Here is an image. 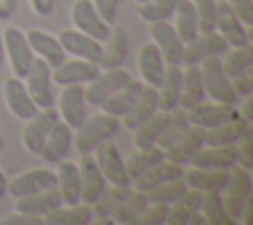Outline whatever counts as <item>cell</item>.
<instances>
[{"instance_id":"obj_1","label":"cell","mask_w":253,"mask_h":225,"mask_svg":"<svg viewBox=\"0 0 253 225\" xmlns=\"http://www.w3.org/2000/svg\"><path fill=\"white\" fill-rule=\"evenodd\" d=\"M119 130V118L107 112L101 114H93L89 118H85L73 134V144L77 148V152L81 154H91L99 144H103L105 140H111Z\"/></svg>"},{"instance_id":"obj_2","label":"cell","mask_w":253,"mask_h":225,"mask_svg":"<svg viewBox=\"0 0 253 225\" xmlns=\"http://www.w3.org/2000/svg\"><path fill=\"white\" fill-rule=\"evenodd\" d=\"M200 73H202V83H204V91L206 95H210L215 103H225V105H235L237 103V95L231 89V81L225 75L223 67H221V59L219 55H210L204 57L200 63Z\"/></svg>"},{"instance_id":"obj_3","label":"cell","mask_w":253,"mask_h":225,"mask_svg":"<svg viewBox=\"0 0 253 225\" xmlns=\"http://www.w3.org/2000/svg\"><path fill=\"white\" fill-rule=\"evenodd\" d=\"M219 191H221V199H223V207H225L227 215L237 221L245 199L249 195H253V184H251L249 170L233 164L227 170V182Z\"/></svg>"},{"instance_id":"obj_4","label":"cell","mask_w":253,"mask_h":225,"mask_svg":"<svg viewBox=\"0 0 253 225\" xmlns=\"http://www.w3.org/2000/svg\"><path fill=\"white\" fill-rule=\"evenodd\" d=\"M2 41H4V53L10 59V67L16 73V77H24L34 61V51L26 39V34L20 32L18 28H6L2 32Z\"/></svg>"},{"instance_id":"obj_5","label":"cell","mask_w":253,"mask_h":225,"mask_svg":"<svg viewBox=\"0 0 253 225\" xmlns=\"http://www.w3.org/2000/svg\"><path fill=\"white\" fill-rule=\"evenodd\" d=\"M26 77V89L36 103L38 109L51 107L53 105V95H51V67L42 59L34 57Z\"/></svg>"},{"instance_id":"obj_6","label":"cell","mask_w":253,"mask_h":225,"mask_svg":"<svg viewBox=\"0 0 253 225\" xmlns=\"http://www.w3.org/2000/svg\"><path fill=\"white\" fill-rule=\"evenodd\" d=\"M93 152H95L93 158H95L101 174L105 176L107 184H113V186H130V178L126 174L125 160H123L119 148L111 140H105Z\"/></svg>"},{"instance_id":"obj_7","label":"cell","mask_w":253,"mask_h":225,"mask_svg":"<svg viewBox=\"0 0 253 225\" xmlns=\"http://www.w3.org/2000/svg\"><path fill=\"white\" fill-rule=\"evenodd\" d=\"M130 79V75L121 69V67H115V69H105L101 71L95 79H91L87 83V87L83 89V95H85V103L87 105H101L105 99H109L115 91H119L123 85H126Z\"/></svg>"},{"instance_id":"obj_8","label":"cell","mask_w":253,"mask_h":225,"mask_svg":"<svg viewBox=\"0 0 253 225\" xmlns=\"http://www.w3.org/2000/svg\"><path fill=\"white\" fill-rule=\"evenodd\" d=\"M150 38L156 43L162 59L166 65H180L182 63V53H184V41L176 34L174 26L168 24L166 20H156L150 22Z\"/></svg>"},{"instance_id":"obj_9","label":"cell","mask_w":253,"mask_h":225,"mask_svg":"<svg viewBox=\"0 0 253 225\" xmlns=\"http://www.w3.org/2000/svg\"><path fill=\"white\" fill-rule=\"evenodd\" d=\"M59 118V112L51 107H43V109H38L34 116L28 118L26 126H24V132H22V142H24V148L32 154H40L42 146H43V140L49 132V128L53 126V122Z\"/></svg>"},{"instance_id":"obj_10","label":"cell","mask_w":253,"mask_h":225,"mask_svg":"<svg viewBox=\"0 0 253 225\" xmlns=\"http://www.w3.org/2000/svg\"><path fill=\"white\" fill-rule=\"evenodd\" d=\"M51 188H57L55 172H51L47 168H32V170H26V172L18 174L6 186V191L12 197H24V195L38 193V191L51 189Z\"/></svg>"},{"instance_id":"obj_11","label":"cell","mask_w":253,"mask_h":225,"mask_svg":"<svg viewBox=\"0 0 253 225\" xmlns=\"http://www.w3.org/2000/svg\"><path fill=\"white\" fill-rule=\"evenodd\" d=\"M71 22H73L75 30L95 38L97 41H105L109 38L111 26L97 14L91 0H75V4L71 8Z\"/></svg>"},{"instance_id":"obj_12","label":"cell","mask_w":253,"mask_h":225,"mask_svg":"<svg viewBox=\"0 0 253 225\" xmlns=\"http://www.w3.org/2000/svg\"><path fill=\"white\" fill-rule=\"evenodd\" d=\"M215 30L227 41V45L237 47L251 41L247 36V26L237 18V14L227 4V0L215 2Z\"/></svg>"},{"instance_id":"obj_13","label":"cell","mask_w":253,"mask_h":225,"mask_svg":"<svg viewBox=\"0 0 253 225\" xmlns=\"http://www.w3.org/2000/svg\"><path fill=\"white\" fill-rule=\"evenodd\" d=\"M227 49V41L213 30V32H200L194 39L184 43L182 63L186 65H198L204 57L210 55H221Z\"/></svg>"},{"instance_id":"obj_14","label":"cell","mask_w":253,"mask_h":225,"mask_svg":"<svg viewBox=\"0 0 253 225\" xmlns=\"http://www.w3.org/2000/svg\"><path fill=\"white\" fill-rule=\"evenodd\" d=\"M99 73H101L99 63L77 57V59L63 61L55 69H51V81L57 83L59 87H63V85H83V83H89L91 79H95Z\"/></svg>"},{"instance_id":"obj_15","label":"cell","mask_w":253,"mask_h":225,"mask_svg":"<svg viewBox=\"0 0 253 225\" xmlns=\"http://www.w3.org/2000/svg\"><path fill=\"white\" fill-rule=\"evenodd\" d=\"M57 39H59L65 53H71L75 57L99 63L101 53H103V45L95 38H91V36H87L79 30H61Z\"/></svg>"},{"instance_id":"obj_16","label":"cell","mask_w":253,"mask_h":225,"mask_svg":"<svg viewBox=\"0 0 253 225\" xmlns=\"http://www.w3.org/2000/svg\"><path fill=\"white\" fill-rule=\"evenodd\" d=\"M188 112V120L190 124H196V126H202V128H213L229 118H235L239 114V111L233 107V105H225V103H200L196 107H192Z\"/></svg>"},{"instance_id":"obj_17","label":"cell","mask_w":253,"mask_h":225,"mask_svg":"<svg viewBox=\"0 0 253 225\" xmlns=\"http://www.w3.org/2000/svg\"><path fill=\"white\" fill-rule=\"evenodd\" d=\"M204 138H206V128L196 126V124H190L186 128V132L164 150V158L170 160V162H174V164L184 166L204 146Z\"/></svg>"},{"instance_id":"obj_18","label":"cell","mask_w":253,"mask_h":225,"mask_svg":"<svg viewBox=\"0 0 253 225\" xmlns=\"http://www.w3.org/2000/svg\"><path fill=\"white\" fill-rule=\"evenodd\" d=\"M85 95H83V87L81 85H63L61 95H59V114L61 120L75 130L85 118Z\"/></svg>"},{"instance_id":"obj_19","label":"cell","mask_w":253,"mask_h":225,"mask_svg":"<svg viewBox=\"0 0 253 225\" xmlns=\"http://www.w3.org/2000/svg\"><path fill=\"white\" fill-rule=\"evenodd\" d=\"M4 101H6V107L10 109V112L14 116L22 118V120H28L38 111V107L32 101L26 85L16 75L14 77H8L4 81Z\"/></svg>"},{"instance_id":"obj_20","label":"cell","mask_w":253,"mask_h":225,"mask_svg":"<svg viewBox=\"0 0 253 225\" xmlns=\"http://www.w3.org/2000/svg\"><path fill=\"white\" fill-rule=\"evenodd\" d=\"M237 160L235 154V144H225V146H208L204 144L192 158L190 166L196 168H210V170H229Z\"/></svg>"},{"instance_id":"obj_21","label":"cell","mask_w":253,"mask_h":225,"mask_svg":"<svg viewBox=\"0 0 253 225\" xmlns=\"http://www.w3.org/2000/svg\"><path fill=\"white\" fill-rule=\"evenodd\" d=\"M71 140H73V132L71 128L63 122V120H55L53 126L49 128L45 140H43V146L40 150L38 156H42L45 162H59L63 160V156L69 152L71 148Z\"/></svg>"},{"instance_id":"obj_22","label":"cell","mask_w":253,"mask_h":225,"mask_svg":"<svg viewBox=\"0 0 253 225\" xmlns=\"http://www.w3.org/2000/svg\"><path fill=\"white\" fill-rule=\"evenodd\" d=\"M26 39L34 53H38L51 69H55L59 63L65 61V51L59 43V39L43 30H30L26 34Z\"/></svg>"},{"instance_id":"obj_23","label":"cell","mask_w":253,"mask_h":225,"mask_svg":"<svg viewBox=\"0 0 253 225\" xmlns=\"http://www.w3.org/2000/svg\"><path fill=\"white\" fill-rule=\"evenodd\" d=\"M79 176H81V201L91 205L107 186V180L101 174V170H99V166H97V162L91 154L81 156Z\"/></svg>"},{"instance_id":"obj_24","label":"cell","mask_w":253,"mask_h":225,"mask_svg":"<svg viewBox=\"0 0 253 225\" xmlns=\"http://www.w3.org/2000/svg\"><path fill=\"white\" fill-rule=\"evenodd\" d=\"M103 53L99 59V67L103 69H115L121 67L128 53V36L123 26H113L109 32V38L105 39Z\"/></svg>"},{"instance_id":"obj_25","label":"cell","mask_w":253,"mask_h":225,"mask_svg":"<svg viewBox=\"0 0 253 225\" xmlns=\"http://www.w3.org/2000/svg\"><path fill=\"white\" fill-rule=\"evenodd\" d=\"M57 189L65 205H73L81 201V176L79 166L69 160L57 162Z\"/></svg>"},{"instance_id":"obj_26","label":"cell","mask_w":253,"mask_h":225,"mask_svg":"<svg viewBox=\"0 0 253 225\" xmlns=\"http://www.w3.org/2000/svg\"><path fill=\"white\" fill-rule=\"evenodd\" d=\"M158 111V93H156V87L152 85H142L136 101L130 105V109L121 116L125 126L126 128H134L136 124H140L142 120H146L150 114H154Z\"/></svg>"},{"instance_id":"obj_27","label":"cell","mask_w":253,"mask_h":225,"mask_svg":"<svg viewBox=\"0 0 253 225\" xmlns=\"http://www.w3.org/2000/svg\"><path fill=\"white\" fill-rule=\"evenodd\" d=\"M180 91H182V69H180V65H166L164 67L162 81L156 87V93H158V111L172 112L178 107Z\"/></svg>"},{"instance_id":"obj_28","label":"cell","mask_w":253,"mask_h":225,"mask_svg":"<svg viewBox=\"0 0 253 225\" xmlns=\"http://www.w3.org/2000/svg\"><path fill=\"white\" fill-rule=\"evenodd\" d=\"M182 170L184 168L180 164H174V162L162 158L160 162H156L154 166H150L148 170H144L142 174H138L130 182V186L134 189H138V191H148L150 188H154V186H158V184H162L166 180L182 178Z\"/></svg>"},{"instance_id":"obj_29","label":"cell","mask_w":253,"mask_h":225,"mask_svg":"<svg viewBox=\"0 0 253 225\" xmlns=\"http://www.w3.org/2000/svg\"><path fill=\"white\" fill-rule=\"evenodd\" d=\"M63 203L59 189L51 188V189H43L38 193H30L24 197H16V211L20 213H30V215H45L47 211L59 207Z\"/></svg>"},{"instance_id":"obj_30","label":"cell","mask_w":253,"mask_h":225,"mask_svg":"<svg viewBox=\"0 0 253 225\" xmlns=\"http://www.w3.org/2000/svg\"><path fill=\"white\" fill-rule=\"evenodd\" d=\"M164 67H166V63H164L156 43L154 41L144 43L138 51V71L142 75V81L146 85L158 87L162 81V75H164Z\"/></svg>"},{"instance_id":"obj_31","label":"cell","mask_w":253,"mask_h":225,"mask_svg":"<svg viewBox=\"0 0 253 225\" xmlns=\"http://www.w3.org/2000/svg\"><path fill=\"white\" fill-rule=\"evenodd\" d=\"M206 99L204 83H202V73L198 65H186L182 71V91L178 99V107L184 111H190L192 107L200 105Z\"/></svg>"},{"instance_id":"obj_32","label":"cell","mask_w":253,"mask_h":225,"mask_svg":"<svg viewBox=\"0 0 253 225\" xmlns=\"http://www.w3.org/2000/svg\"><path fill=\"white\" fill-rule=\"evenodd\" d=\"M45 223H53V225H89L93 221V209L89 203H73V205H65L61 203L59 207L47 211L43 215Z\"/></svg>"},{"instance_id":"obj_33","label":"cell","mask_w":253,"mask_h":225,"mask_svg":"<svg viewBox=\"0 0 253 225\" xmlns=\"http://www.w3.org/2000/svg\"><path fill=\"white\" fill-rule=\"evenodd\" d=\"M142 85H144V83L138 81V79H128L126 85H123L119 91H115L109 99H105V101L99 105L101 111L107 112V114H113V116L121 118V116L130 109V105L136 101V97H138Z\"/></svg>"},{"instance_id":"obj_34","label":"cell","mask_w":253,"mask_h":225,"mask_svg":"<svg viewBox=\"0 0 253 225\" xmlns=\"http://www.w3.org/2000/svg\"><path fill=\"white\" fill-rule=\"evenodd\" d=\"M182 180L186 182L188 188H196L200 191L221 189L227 182V170H210V168L190 166L182 170Z\"/></svg>"},{"instance_id":"obj_35","label":"cell","mask_w":253,"mask_h":225,"mask_svg":"<svg viewBox=\"0 0 253 225\" xmlns=\"http://www.w3.org/2000/svg\"><path fill=\"white\" fill-rule=\"evenodd\" d=\"M247 122L241 114H237L235 118H229L213 128H208L206 130V138H204V144L208 146H225V144H235L239 140V136L243 134V130L247 128Z\"/></svg>"},{"instance_id":"obj_36","label":"cell","mask_w":253,"mask_h":225,"mask_svg":"<svg viewBox=\"0 0 253 225\" xmlns=\"http://www.w3.org/2000/svg\"><path fill=\"white\" fill-rule=\"evenodd\" d=\"M170 120V112L166 111H156L154 114H150L146 120H142L140 124H136L134 130V146L136 148H150L156 146V138L160 136V132L164 130V126Z\"/></svg>"},{"instance_id":"obj_37","label":"cell","mask_w":253,"mask_h":225,"mask_svg":"<svg viewBox=\"0 0 253 225\" xmlns=\"http://www.w3.org/2000/svg\"><path fill=\"white\" fill-rule=\"evenodd\" d=\"M200 213L204 215V219H206L208 225H235L237 223L233 217L227 215V211L223 207V199H221V191L219 189H208V191H204Z\"/></svg>"},{"instance_id":"obj_38","label":"cell","mask_w":253,"mask_h":225,"mask_svg":"<svg viewBox=\"0 0 253 225\" xmlns=\"http://www.w3.org/2000/svg\"><path fill=\"white\" fill-rule=\"evenodd\" d=\"M174 18H176L174 30L184 43L198 36V18H196V8L192 0H178L174 8Z\"/></svg>"},{"instance_id":"obj_39","label":"cell","mask_w":253,"mask_h":225,"mask_svg":"<svg viewBox=\"0 0 253 225\" xmlns=\"http://www.w3.org/2000/svg\"><path fill=\"white\" fill-rule=\"evenodd\" d=\"M148 203L146 193L138 191V189H130V193L115 207V211L111 213L113 221L119 225H134L136 215L142 211V207Z\"/></svg>"},{"instance_id":"obj_40","label":"cell","mask_w":253,"mask_h":225,"mask_svg":"<svg viewBox=\"0 0 253 225\" xmlns=\"http://www.w3.org/2000/svg\"><path fill=\"white\" fill-rule=\"evenodd\" d=\"M164 158V150L160 146H150V148H138V152H132L126 162H125V168H126V174L130 178V182L142 174L144 170H148L150 166H154L156 162H160Z\"/></svg>"},{"instance_id":"obj_41","label":"cell","mask_w":253,"mask_h":225,"mask_svg":"<svg viewBox=\"0 0 253 225\" xmlns=\"http://www.w3.org/2000/svg\"><path fill=\"white\" fill-rule=\"evenodd\" d=\"M130 193V186H105V189L99 193V197L91 203L93 217L97 215H111L115 207Z\"/></svg>"},{"instance_id":"obj_42","label":"cell","mask_w":253,"mask_h":225,"mask_svg":"<svg viewBox=\"0 0 253 225\" xmlns=\"http://www.w3.org/2000/svg\"><path fill=\"white\" fill-rule=\"evenodd\" d=\"M190 126V120H188V112L180 107H176L172 112H170V120L168 124L164 126V130L160 132V136L156 138V146H160L162 150H166L172 142H176L184 132L186 128Z\"/></svg>"},{"instance_id":"obj_43","label":"cell","mask_w":253,"mask_h":225,"mask_svg":"<svg viewBox=\"0 0 253 225\" xmlns=\"http://www.w3.org/2000/svg\"><path fill=\"white\" fill-rule=\"evenodd\" d=\"M188 189L186 182L182 178H172V180H166L154 188H150L146 193V199L148 201H158V203H174L182 197V193Z\"/></svg>"},{"instance_id":"obj_44","label":"cell","mask_w":253,"mask_h":225,"mask_svg":"<svg viewBox=\"0 0 253 225\" xmlns=\"http://www.w3.org/2000/svg\"><path fill=\"white\" fill-rule=\"evenodd\" d=\"M221 67H223V71H225V75H227L229 79H231L233 75L241 73L243 69L253 67V45H251V41L233 47V49L223 57Z\"/></svg>"},{"instance_id":"obj_45","label":"cell","mask_w":253,"mask_h":225,"mask_svg":"<svg viewBox=\"0 0 253 225\" xmlns=\"http://www.w3.org/2000/svg\"><path fill=\"white\" fill-rule=\"evenodd\" d=\"M178 0H148L138 6V16L146 22H156V20H168L174 14Z\"/></svg>"},{"instance_id":"obj_46","label":"cell","mask_w":253,"mask_h":225,"mask_svg":"<svg viewBox=\"0 0 253 225\" xmlns=\"http://www.w3.org/2000/svg\"><path fill=\"white\" fill-rule=\"evenodd\" d=\"M235 154H237V160H235L237 166L245 170L253 168V126L251 124H247V128L235 142Z\"/></svg>"},{"instance_id":"obj_47","label":"cell","mask_w":253,"mask_h":225,"mask_svg":"<svg viewBox=\"0 0 253 225\" xmlns=\"http://www.w3.org/2000/svg\"><path fill=\"white\" fill-rule=\"evenodd\" d=\"M198 18V34L215 30V2L217 0H192Z\"/></svg>"},{"instance_id":"obj_48","label":"cell","mask_w":253,"mask_h":225,"mask_svg":"<svg viewBox=\"0 0 253 225\" xmlns=\"http://www.w3.org/2000/svg\"><path fill=\"white\" fill-rule=\"evenodd\" d=\"M166 213H168V203L148 201L142 207V211L136 215L134 225H162L166 223Z\"/></svg>"},{"instance_id":"obj_49","label":"cell","mask_w":253,"mask_h":225,"mask_svg":"<svg viewBox=\"0 0 253 225\" xmlns=\"http://www.w3.org/2000/svg\"><path fill=\"white\" fill-rule=\"evenodd\" d=\"M229 81H231V89H233V93L237 95V99L251 95V93H253V67L243 69L241 73L233 75Z\"/></svg>"},{"instance_id":"obj_50","label":"cell","mask_w":253,"mask_h":225,"mask_svg":"<svg viewBox=\"0 0 253 225\" xmlns=\"http://www.w3.org/2000/svg\"><path fill=\"white\" fill-rule=\"evenodd\" d=\"M192 211L188 205H184L182 201H174L168 205V213H166V223L168 225H188V219L192 215Z\"/></svg>"},{"instance_id":"obj_51","label":"cell","mask_w":253,"mask_h":225,"mask_svg":"<svg viewBox=\"0 0 253 225\" xmlns=\"http://www.w3.org/2000/svg\"><path fill=\"white\" fill-rule=\"evenodd\" d=\"M43 223L45 221L42 215H30V213H20V211L0 219V225H43Z\"/></svg>"},{"instance_id":"obj_52","label":"cell","mask_w":253,"mask_h":225,"mask_svg":"<svg viewBox=\"0 0 253 225\" xmlns=\"http://www.w3.org/2000/svg\"><path fill=\"white\" fill-rule=\"evenodd\" d=\"M227 4L245 26H253V0H227Z\"/></svg>"},{"instance_id":"obj_53","label":"cell","mask_w":253,"mask_h":225,"mask_svg":"<svg viewBox=\"0 0 253 225\" xmlns=\"http://www.w3.org/2000/svg\"><path fill=\"white\" fill-rule=\"evenodd\" d=\"M123 0H95L93 6L97 10V14L107 22V24H113L115 22V16H117V8Z\"/></svg>"},{"instance_id":"obj_54","label":"cell","mask_w":253,"mask_h":225,"mask_svg":"<svg viewBox=\"0 0 253 225\" xmlns=\"http://www.w3.org/2000/svg\"><path fill=\"white\" fill-rule=\"evenodd\" d=\"M202 195H204V191H200V189H196V188H188V189L182 193V197H180L178 201H182V203H184V205H188L190 209L200 211V205H202Z\"/></svg>"},{"instance_id":"obj_55","label":"cell","mask_w":253,"mask_h":225,"mask_svg":"<svg viewBox=\"0 0 253 225\" xmlns=\"http://www.w3.org/2000/svg\"><path fill=\"white\" fill-rule=\"evenodd\" d=\"M237 223L241 225H253V195H249L239 211V217H237Z\"/></svg>"},{"instance_id":"obj_56","label":"cell","mask_w":253,"mask_h":225,"mask_svg":"<svg viewBox=\"0 0 253 225\" xmlns=\"http://www.w3.org/2000/svg\"><path fill=\"white\" fill-rule=\"evenodd\" d=\"M30 4L38 16H49L53 10V0H30Z\"/></svg>"},{"instance_id":"obj_57","label":"cell","mask_w":253,"mask_h":225,"mask_svg":"<svg viewBox=\"0 0 253 225\" xmlns=\"http://www.w3.org/2000/svg\"><path fill=\"white\" fill-rule=\"evenodd\" d=\"M237 111H239V114H241L247 122H251V120H253V97L247 95V97H245V103H243L241 109H237Z\"/></svg>"},{"instance_id":"obj_58","label":"cell","mask_w":253,"mask_h":225,"mask_svg":"<svg viewBox=\"0 0 253 225\" xmlns=\"http://www.w3.org/2000/svg\"><path fill=\"white\" fill-rule=\"evenodd\" d=\"M6 186H8L6 176H4V172L0 170V199H2V197H4V193H6Z\"/></svg>"},{"instance_id":"obj_59","label":"cell","mask_w":253,"mask_h":225,"mask_svg":"<svg viewBox=\"0 0 253 225\" xmlns=\"http://www.w3.org/2000/svg\"><path fill=\"white\" fill-rule=\"evenodd\" d=\"M4 63V41H2V34H0V67Z\"/></svg>"},{"instance_id":"obj_60","label":"cell","mask_w":253,"mask_h":225,"mask_svg":"<svg viewBox=\"0 0 253 225\" xmlns=\"http://www.w3.org/2000/svg\"><path fill=\"white\" fill-rule=\"evenodd\" d=\"M4 146V138H2V134H0V148Z\"/></svg>"},{"instance_id":"obj_61","label":"cell","mask_w":253,"mask_h":225,"mask_svg":"<svg viewBox=\"0 0 253 225\" xmlns=\"http://www.w3.org/2000/svg\"><path fill=\"white\" fill-rule=\"evenodd\" d=\"M134 2H138V4H142V2H148V0H134Z\"/></svg>"}]
</instances>
